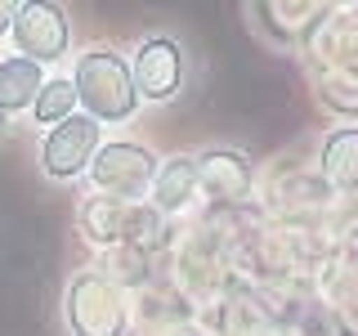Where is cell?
Here are the masks:
<instances>
[{
  "label": "cell",
  "mask_w": 358,
  "mask_h": 336,
  "mask_svg": "<svg viewBox=\"0 0 358 336\" xmlns=\"http://www.w3.org/2000/svg\"><path fill=\"white\" fill-rule=\"evenodd\" d=\"M72 90H76V104L85 108L90 121H130L139 112V90H134L130 63L112 50H85L76 59L72 72Z\"/></svg>",
  "instance_id": "1"
},
{
  "label": "cell",
  "mask_w": 358,
  "mask_h": 336,
  "mask_svg": "<svg viewBox=\"0 0 358 336\" xmlns=\"http://www.w3.org/2000/svg\"><path fill=\"white\" fill-rule=\"evenodd\" d=\"M63 318H67V332L72 336H126V328H130L126 296L99 269H81L67 283Z\"/></svg>",
  "instance_id": "2"
},
{
  "label": "cell",
  "mask_w": 358,
  "mask_h": 336,
  "mask_svg": "<svg viewBox=\"0 0 358 336\" xmlns=\"http://www.w3.org/2000/svg\"><path fill=\"white\" fill-rule=\"evenodd\" d=\"M152 175H157V157L143 144H130V139L99 144L94 162H90V184L103 197H117V202L143 197L152 188Z\"/></svg>",
  "instance_id": "3"
},
{
  "label": "cell",
  "mask_w": 358,
  "mask_h": 336,
  "mask_svg": "<svg viewBox=\"0 0 358 336\" xmlns=\"http://www.w3.org/2000/svg\"><path fill=\"white\" fill-rule=\"evenodd\" d=\"M99 144H103V126L90 121L85 112H72L67 121H59L54 130H45L41 139V171L50 179H76L90 171Z\"/></svg>",
  "instance_id": "4"
},
{
  "label": "cell",
  "mask_w": 358,
  "mask_h": 336,
  "mask_svg": "<svg viewBox=\"0 0 358 336\" xmlns=\"http://www.w3.org/2000/svg\"><path fill=\"white\" fill-rule=\"evenodd\" d=\"M18 59L31 63H59L72 45V22L59 5H18L14 9V27H9Z\"/></svg>",
  "instance_id": "5"
},
{
  "label": "cell",
  "mask_w": 358,
  "mask_h": 336,
  "mask_svg": "<svg viewBox=\"0 0 358 336\" xmlns=\"http://www.w3.org/2000/svg\"><path fill=\"white\" fill-rule=\"evenodd\" d=\"M134 90L139 99H152V104H166V99L179 94L184 85V50L171 36H143L139 50H134Z\"/></svg>",
  "instance_id": "6"
},
{
  "label": "cell",
  "mask_w": 358,
  "mask_h": 336,
  "mask_svg": "<svg viewBox=\"0 0 358 336\" xmlns=\"http://www.w3.org/2000/svg\"><path fill=\"white\" fill-rule=\"evenodd\" d=\"M197 162V188H206L210 197L220 202H238L251 193V162L242 153H229V148H210L193 157Z\"/></svg>",
  "instance_id": "7"
},
{
  "label": "cell",
  "mask_w": 358,
  "mask_h": 336,
  "mask_svg": "<svg viewBox=\"0 0 358 336\" xmlns=\"http://www.w3.org/2000/svg\"><path fill=\"white\" fill-rule=\"evenodd\" d=\"M152 211L157 216H175L188 202L197 197V162L193 157H171V162H157L152 175Z\"/></svg>",
  "instance_id": "8"
},
{
  "label": "cell",
  "mask_w": 358,
  "mask_h": 336,
  "mask_svg": "<svg viewBox=\"0 0 358 336\" xmlns=\"http://www.w3.org/2000/svg\"><path fill=\"white\" fill-rule=\"evenodd\" d=\"M126 224H130V202H117V197H90L81 206V233L94 246H117L126 242Z\"/></svg>",
  "instance_id": "9"
},
{
  "label": "cell",
  "mask_w": 358,
  "mask_h": 336,
  "mask_svg": "<svg viewBox=\"0 0 358 336\" xmlns=\"http://www.w3.org/2000/svg\"><path fill=\"white\" fill-rule=\"evenodd\" d=\"M41 85H45L41 63L9 54V59L0 63V112H22V108H31V104H36V94H41Z\"/></svg>",
  "instance_id": "10"
},
{
  "label": "cell",
  "mask_w": 358,
  "mask_h": 336,
  "mask_svg": "<svg viewBox=\"0 0 358 336\" xmlns=\"http://www.w3.org/2000/svg\"><path fill=\"white\" fill-rule=\"evenodd\" d=\"M322 175L331 188H358V126H336L322 139Z\"/></svg>",
  "instance_id": "11"
},
{
  "label": "cell",
  "mask_w": 358,
  "mask_h": 336,
  "mask_svg": "<svg viewBox=\"0 0 358 336\" xmlns=\"http://www.w3.org/2000/svg\"><path fill=\"white\" fill-rule=\"evenodd\" d=\"M76 112V90H72V76H45L36 104H31V117L41 121V126H59V121H67Z\"/></svg>",
  "instance_id": "12"
},
{
  "label": "cell",
  "mask_w": 358,
  "mask_h": 336,
  "mask_svg": "<svg viewBox=\"0 0 358 336\" xmlns=\"http://www.w3.org/2000/svg\"><path fill=\"white\" fill-rule=\"evenodd\" d=\"M14 9L18 5H5V0H0V36H9V27H14Z\"/></svg>",
  "instance_id": "13"
},
{
  "label": "cell",
  "mask_w": 358,
  "mask_h": 336,
  "mask_svg": "<svg viewBox=\"0 0 358 336\" xmlns=\"http://www.w3.org/2000/svg\"><path fill=\"white\" fill-rule=\"evenodd\" d=\"M0 139H5V112H0Z\"/></svg>",
  "instance_id": "14"
}]
</instances>
